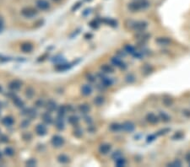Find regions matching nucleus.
Masks as SVG:
<instances>
[{"label":"nucleus","instance_id":"a18cd8bd","mask_svg":"<svg viewBox=\"0 0 190 167\" xmlns=\"http://www.w3.org/2000/svg\"><path fill=\"white\" fill-rule=\"evenodd\" d=\"M86 79H87L90 83H94V82H96V77L93 75V74H88L87 75H86Z\"/></svg>","mask_w":190,"mask_h":167},{"label":"nucleus","instance_id":"680f3d73","mask_svg":"<svg viewBox=\"0 0 190 167\" xmlns=\"http://www.w3.org/2000/svg\"><path fill=\"white\" fill-rule=\"evenodd\" d=\"M1 158H2V153L0 152V160H1Z\"/></svg>","mask_w":190,"mask_h":167},{"label":"nucleus","instance_id":"423d86ee","mask_svg":"<svg viewBox=\"0 0 190 167\" xmlns=\"http://www.w3.org/2000/svg\"><path fill=\"white\" fill-rule=\"evenodd\" d=\"M36 5L37 7V9H39L40 10H47L50 9V3L46 0H37L36 2Z\"/></svg>","mask_w":190,"mask_h":167},{"label":"nucleus","instance_id":"f3484780","mask_svg":"<svg viewBox=\"0 0 190 167\" xmlns=\"http://www.w3.org/2000/svg\"><path fill=\"white\" fill-rule=\"evenodd\" d=\"M81 93L85 96H89L92 93V87L90 85H85L81 88Z\"/></svg>","mask_w":190,"mask_h":167},{"label":"nucleus","instance_id":"f257e3e1","mask_svg":"<svg viewBox=\"0 0 190 167\" xmlns=\"http://www.w3.org/2000/svg\"><path fill=\"white\" fill-rule=\"evenodd\" d=\"M150 5V3L148 0H134L128 4V9L133 13L139 12L140 10L146 9Z\"/></svg>","mask_w":190,"mask_h":167},{"label":"nucleus","instance_id":"bf43d9fd","mask_svg":"<svg viewBox=\"0 0 190 167\" xmlns=\"http://www.w3.org/2000/svg\"><path fill=\"white\" fill-rule=\"evenodd\" d=\"M90 37H92V35H91V34H89V33H87V34H86V35H85V38H86V39H90Z\"/></svg>","mask_w":190,"mask_h":167},{"label":"nucleus","instance_id":"a19ab883","mask_svg":"<svg viewBox=\"0 0 190 167\" xmlns=\"http://www.w3.org/2000/svg\"><path fill=\"white\" fill-rule=\"evenodd\" d=\"M4 154L7 156H13L15 154V150L12 148H10V147H7L4 150Z\"/></svg>","mask_w":190,"mask_h":167},{"label":"nucleus","instance_id":"9d476101","mask_svg":"<svg viewBox=\"0 0 190 167\" xmlns=\"http://www.w3.org/2000/svg\"><path fill=\"white\" fill-rule=\"evenodd\" d=\"M98 76L101 78V81H102V85L104 87H110V86L113 85V79L111 78H108V77L103 75V74L101 75L100 74H98Z\"/></svg>","mask_w":190,"mask_h":167},{"label":"nucleus","instance_id":"f8f14e48","mask_svg":"<svg viewBox=\"0 0 190 167\" xmlns=\"http://www.w3.org/2000/svg\"><path fill=\"white\" fill-rule=\"evenodd\" d=\"M46 133H47V129L44 124H38L36 127V133L38 136H45Z\"/></svg>","mask_w":190,"mask_h":167},{"label":"nucleus","instance_id":"2f4dec72","mask_svg":"<svg viewBox=\"0 0 190 167\" xmlns=\"http://www.w3.org/2000/svg\"><path fill=\"white\" fill-rule=\"evenodd\" d=\"M105 102V98L103 96H97L94 99V103L95 105L97 106H102Z\"/></svg>","mask_w":190,"mask_h":167},{"label":"nucleus","instance_id":"c03bdc74","mask_svg":"<svg viewBox=\"0 0 190 167\" xmlns=\"http://www.w3.org/2000/svg\"><path fill=\"white\" fill-rule=\"evenodd\" d=\"M156 137H157L156 134H150V136L147 137L146 142L147 143H151V142L155 141V140L156 139Z\"/></svg>","mask_w":190,"mask_h":167},{"label":"nucleus","instance_id":"6e6552de","mask_svg":"<svg viewBox=\"0 0 190 167\" xmlns=\"http://www.w3.org/2000/svg\"><path fill=\"white\" fill-rule=\"evenodd\" d=\"M156 42L160 46H167L170 45L172 42V38L166 37V36H161L156 39Z\"/></svg>","mask_w":190,"mask_h":167},{"label":"nucleus","instance_id":"c756f323","mask_svg":"<svg viewBox=\"0 0 190 167\" xmlns=\"http://www.w3.org/2000/svg\"><path fill=\"white\" fill-rule=\"evenodd\" d=\"M58 161L61 164H67L69 162V158L65 154H60L58 157Z\"/></svg>","mask_w":190,"mask_h":167},{"label":"nucleus","instance_id":"a878e982","mask_svg":"<svg viewBox=\"0 0 190 167\" xmlns=\"http://www.w3.org/2000/svg\"><path fill=\"white\" fill-rule=\"evenodd\" d=\"M110 130L112 132H119L122 130V124H119L117 122H114V123H112L110 125Z\"/></svg>","mask_w":190,"mask_h":167},{"label":"nucleus","instance_id":"6ab92c4d","mask_svg":"<svg viewBox=\"0 0 190 167\" xmlns=\"http://www.w3.org/2000/svg\"><path fill=\"white\" fill-rule=\"evenodd\" d=\"M46 111L53 112L57 109V104L53 101H49L46 105Z\"/></svg>","mask_w":190,"mask_h":167},{"label":"nucleus","instance_id":"20e7f679","mask_svg":"<svg viewBox=\"0 0 190 167\" xmlns=\"http://www.w3.org/2000/svg\"><path fill=\"white\" fill-rule=\"evenodd\" d=\"M51 144L53 146H54L55 148H59L61 146L63 145L64 144V138L63 137L59 136V135H55L52 137L51 139Z\"/></svg>","mask_w":190,"mask_h":167},{"label":"nucleus","instance_id":"49530a36","mask_svg":"<svg viewBox=\"0 0 190 167\" xmlns=\"http://www.w3.org/2000/svg\"><path fill=\"white\" fill-rule=\"evenodd\" d=\"M36 160H34V159H30L28 161H26V166H36Z\"/></svg>","mask_w":190,"mask_h":167},{"label":"nucleus","instance_id":"dca6fc26","mask_svg":"<svg viewBox=\"0 0 190 167\" xmlns=\"http://www.w3.org/2000/svg\"><path fill=\"white\" fill-rule=\"evenodd\" d=\"M20 49H21V51L23 52L28 53V52H30L33 50V45L31 43H30V42H25V43L21 44Z\"/></svg>","mask_w":190,"mask_h":167},{"label":"nucleus","instance_id":"3c124183","mask_svg":"<svg viewBox=\"0 0 190 167\" xmlns=\"http://www.w3.org/2000/svg\"><path fill=\"white\" fill-rule=\"evenodd\" d=\"M0 141L2 143H7L9 141V138H8V137L4 136V135H1L0 136Z\"/></svg>","mask_w":190,"mask_h":167},{"label":"nucleus","instance_id":"0eeeda50","mask_svg":"<svg viewBox=\"0 0 190 167\" xmlns=\"http://www.w3.org/2000/svg\"><path fill=\"white\" fill-rule=\"evenodd\" d=\"M135 129V125L130 121H124L122 124V130L126 133H132Z\"/></svg>","mask_w":190,"mask_h":167},{"label":"nucleus","instance_id":"aec40b11","mask_svg":"<svg viewBox=\"0 0 190 167\" xmlns=\"http://www.w3.org/2000/svg\"><path fill=\"white\" fill-rule=\"evenodd\" d=\"M78 110H79V111H80L81 114L85 115V114H87V113L90 112V106L87 105V104H82V105H80V106H79Z\"/></svg>","mask_w":190,"mask_h":167},{"label":"nucleus","instance_id":"e433bc0d","mask_svg":"<svg viewBox=\"0 0 190 167\" xmlns=\"http://www.w3.org/2000/svg\"><path fill=\"white\" fill-rule=\"evenodd\" d=\"M183 137H184V134H183L182 132H177V133H174V134L172 135V140H180V139H182Z\"/></svg>","mask_w":190,"mask_h":167},{"label":"nucleus","instance_id":"603ef678","mask_svg":"<svg viewBox=\"0 0 190 167\" xmlns=\"http://www.w3.org/2000/svg\"><path fill=\"white\" fill-rule=\"evenodd\" d=\"M183 116H185L186 117H190V110H183Z\"/></svg>","mask_w":190,"mask_h":167},{"label":"nucleus","instance_id":"09e8293b","mask_svg":"<svg viewBox=\"0 0 190 167\" xmlns=\"http://www.w3.org/2000/svg\"><path fill=\"white\" fill-rule=\"evenodd\" d=\"M73 133H74L73 135L78 137H81L83 135V131H82L80 128H77V129H75V131H74Z\"/></svg>","mask_w":190,"mask_h":167},{"label":"nucleus","instance_id":"4c0bfd02","mask_svg":"<svg viewBox=\"0 0 190 167\" xmlns=\"http://www.w3.org/2000/svg\"><path fill=\"white\" fill-rule=\"evenodd\" d=\"M125 81H126L127 83H129V84L133 83V82L135 81V76L133 75V74H128V75L126 76V78H125Z\"/></svg>","mask_w":190,"mask_h":167},{"label":"nucleus","instance_id":"de8ad7c7","mask_svg":"<svg viewBox=\"0 0 190 167\" xmlns=\"http://www.w3.org/2000/svg\"><path fill=\"white\" fill-rule=\"evenodd\" d=\"M120 157H122V153L120 151H115L112 154V158H113L114 160L118 159V158H120Z\"/></svg>","mask_w":190,"mask_h":167},{"label":"nucleus","instance_id":"a211bd4d","mask_svg":"<svg viewBox=\"0 0 190 167\" xmlns=\"http://www.w3.org/2000/svg\"><path fill=\"white\" fill-rule=\"evenodd\" d=\"M14 118L12 117H5L2 119V124L5 127H11L14 124Z\"/></svg>","mask_w":190,"mask_h":167},{"label":"nucleus","instance_id":"4d7b16f0","mask_svg":"<svg viewBox=\"0 0 190 167\" xmlns=\"http://www.w3.org/2000/svg\"><path fill=\"white\" fill-rule=\"evenodd\" d=\"M90 9H85L84 11H83V13H82V15H84V16H87L90 13Z\"/></svg>","mask_w":190,"mask_h":167},{"label":"nucleus","instance_id":"f03ea898","mask_svg":"<svg viewBox=\"0 0 190 167\" xmlns=\"http://www.w3.org/2000/svg\"><path fill=\"white\" fill-rule=\"evenodd\" d=\"M148 27V23L146 21H136L133 22L131 25V28L137 32H144Z\"/></svg>","mask_w":190,"mask_h":167},{"label":"nucleus","instance_id":"5fc2aeb1","mask_svg":"<svg viewBox=\"0 0 190 167\" xmlns=\"http://www.w3.org/2000/svg\"><path fill=\"white\" fill-rule=\"evenodd\" d=\"M36 106H37V107H42V106H44V102L42 100H38V101L36 102Z\"/></svg>","mask_w":190,"mask_h":167},{"label":"nucleus","instance_id":"052dcab7","mask_svg":"<svg viewBox=\"0 0 190 167\" xmlns=\"http://www.w3.org/2000/svg\"><path fill=\"white\" fill-rule=\"evenodd\" d=\"M53 1H54L55 3H59V2H60L61 0H53Z\"/></svg>","mask_w":190,"mask_h":167},{"label":"nucleus","instance_id":"39448f33","mask_svg":"<svg viewBox=\"0 0 190 167\" xmlns=\"http://www.w3.org/2000/svg\"><path fill=\"white\" fill-rule=\"evenodd\" d=\"M111 62L113 66L117 67V68H119L120 69H125L127 68V65L123 62V60L121 59V58L119 57H113L111 59Z\"/></svg>","mask_w":190,"mask_h":167},{"label":"nucleus","instance_id":"13d9d810","mask_svg":"<svg viewBox=\"0 0 190 167\" xmlns=\"http://www.w3.org/2000/svg\"><path fill=\"white\" fill-rule=\"evenodd\" d=\"M3 30V22L2 19H0V32H2Z\"/></svg>","mask_w":190,"mask_h":167},{"label":"nucleus","instance_id":"1a4fd4ad","mask_svg":"<svg viewBox=\"0 0 190 167\" xmlns=\"http://www.w3.org/2000/svg\"><path fill=\"white\" fill-rule=\"evenodd\" d=\"M146 121L149 122V123H150V124H157L159 121H160V118H159V116H156V115H155L154 113H149V114H147L146 117Z\"/></svg>","mask_w":190,"mask_h":167},{"label":"nucleus","instance_id":"2eb2a0df","mask_svg":"<svg viewBox=\"0 0 190 167\" xmlns=\"http://www.w3.org/2000/svg\"><path fill=\"white\" fill-rule=\"evenodd\" d=\"M101 70L102 73L104 74H113L114 72V68L112 65L110 64H103L101 66Z\"/></svg>","mask_w":190,"mask_h":167},{"label":"nucleus","instance_id":"72a5a7b5","mask_svg":"<svg viewBox=\"0 0 190 167\" xmlns=\"http://www.w3.org/2000/svg\"><path fill=\"white\" fill-rule=\"evenodd\" d=\"M102 22L106 23V24H107L108 25H110V26H112V27H116L117 25V21H116V20H114V19H102Z\"/></svg>","mask_w":190,"mask_h":167},{"label":"nucleus","instance_id":"e2e57ef3","mask_svg":"<svg viewBox=\"0 0 190 167\" xmlns=\"http://www.w3.org/2000/svg\"><path fill=\"white\" fill-rule=\"evenodd\" d=\"M85 1H86V2H90L91 0H85Z\"/></svg>","mask_w":190,"mask_h":167},{"label":"nucleus","instance_id":"4468645a","mask_svg":"<svg viewBox=\"0 0 190 167\" xmlns=\"http://www.w3.org/2000/svg\"><path fill=\"white\" fill-rule=\"evenodd\" d=\"M111 150H112V146L109 144H102L99 147V152L103 155L108 154L111 152Z\"/></svg>","mask_w":190,"mask_h":167},{"label":"nucleus","instance_id":"ea45409f","mask_svg":"<svg viewBox=\"0 0 190 167\" xmlns=\"http://www.w3.org/2000/svg\"><path fill=\"white\" fill-rule=\"evenodd\" d=\"M167 166H171V167L182 166V162H181L179 160H174V161H172V162H171V163L167 164Z\"/></svg>","mask_w":190,"mask_h":167},{"label":"nucleus","instance_id":"9b49d317","mask_svg":"<svg viewBox=\"0 0 190 167\" xmlns=\"http://www.w3.org/2000/svg\"><path fill=\"white\" fill-rule=\"evenodd\" d=\"M21 85L22 83L19 80H13L12 82L9 83V89L13 92H16L18 91L20 88H21Z\"/></svg>","mask_w":190,"mask_h":167},{"label":"nucleus","instance_id":"393cba45","mask_svg":"<svg viewBox=\"0 0 190 167\" xmlns=\"http://www.w3.org/2000/svg\"><path fill=\"white\" fill-rule=\"evenodd\" d=\"M123 50L125 51V52L126 53H129V54H131V55H134L135 53H136V49L132 45H129V44H128V45H126L124 46V48H123Z\"/></svg>","mask_w":190,"mask_h":167},{"label":"nucleus","instance_id":"cd10ccee","mask_svg":"<svg viewBox=\"0 0 190 167\" xmlns=\"http://www.w3.org/2000/svg\"><path fill=\"white\" fill-rule=\"evenodd\" d=\"M13 102L15 104V106H17L18 108H23L24 106H25V103L23 101H21L19 97H16V96H14L13 97Z\"/></svg>","mask_w":190,"mask_h":167},{"label":"nucleus","instance_id":"bb28decb","mask_svg":"<svg viewBox=\"0 0 190 167\" xmlns=\"http://www.w3.org/2000/svg\"><path fill=\"white\" fill-rule=\"evenodd\" d=\"M68 107L65 106H62L59 107V111H58V115H59V117H62L63 118V117L66 115L67 111H68Z\"/></svg>","mask_w":190,"mask_h":167},{"label":"nucleus","instance_id":"c9c22d12","mask_svg":"<svg viewBox=\"0 0 190 167\" xmlns=\"http://www.w3.org/2000/svg\"><path fill=\"white\" fill-rule=\"evenodd\" d=\"M152 70H153L152 67H151L150 65H149V64H146V65L143 68V72H142V74H144L145 75H148L149 74L151 73Z\"/></svg>","mask_w":190,"mask_h":167},{"label":"nucleus","instance_id":"ddd939ff","mask_svg":"<svg viewBox=\"0 0 190 167\" xmlns=\"http://www.w3.org/2000/svg\"><path fill=\"white\" fill-rule=\"evenodd\" d=\"M72 67V65L70 63H65V62H60L58 63L56 66H55V69L59 72H63V71H66L68 69H69L70 68Z\"/></svg>","mask_w":190,"mask_h":167},{"label":"nucleus","instance_id":"5701e85b","mask_svg":"<svg viewBox=\"0 0 190 167\" xmlns=\"http://www.w3.org/2000/svg\"><path fill=\"white\" fill-rule=\"evenodd\" d=\"M159 118L163 122H168V121H171V117L167 113H166L165 111H160L159 112Z\"/></svg>","mask_w":190,"mask_h":167},{"label":"nucleus","instance_id":"58836bf2","mask_svg":"<svg viewBox=\"0 0 190 167\" xmlns=\"http://www.w3.org/2000/svg\"><path fill=\"white\" fill-rule=\"evenodd\" d=\"M171 131V128H168V127H166V128H163V129H161V130H159L156 134L157 135V136H162V135H165V134H166L167 133H169Z\"/></svg>","mask_w":190,"mask_h":167},{"label":"nucleus","instance_id":"c85d7f7f","mask_svg":"<svg viewBox=\"0 0 190 167\" xmlns=\"http://www.w3.org/2000/svg\"><path fill=\"white\" fill-rule=\"evenodd\" d=\"M162 103L166 107H170L173 105V100L170 97H164L162 99Z\"/></svg>","mask_w":190,"mask_h":167},{"label":"nucleus","instance_id":"f704fd0d","mask_svg":"<svg viewBox=\"0 0 190 167\" xmlns=\"http://www.w3.org/2000/svg\"><path fill=\"white\" fill-rule=\"evenodd\" d=\"M89 25H90V27H91L92 29H94V30H96V29H98L99 28V22H98V20H96V19H93V20H91L90 23H89Z\"/></svg>","mask_w":190,"mask_h":167},{"label":"nucleus","instance_id":"473e14b6","mask_svg":"<svg viewBox=\"0 0 190 167\" xmlns=\"http://www.w3.org/2000/svg\"><path fill=\"white\" fill-rule=\"evenodd\" d=\"M126 165V160L120 157L117 160H115V166L117 167H121V166H124Z\"/></svg>","mask_w":190,"mask_h":167},{"label":"nucleus","instance_id":"8fccbe9b","mask_svg":"<svg viewBox=\"0 0 190 167\" xmlns=\"http://www.w3.org/2000/svg\"><path fill=\"white\" fill-rule=\"evenodd\" d=\"M29 124H30L29 120H25V121L20 124V126H21V127L25 128V127H27L29 126Z\"/></svg>","mask_w":190,"mask_h":167},{"label":"nucleus","instance_id":"37998d69","mask_svg":"<svg viewBox=\"0 0 190 167\" xmlns=\"http://www.w3.org/2000/svg\"><path fill=\"white\" fill-rule=\"evenodd\" d=\"M81 5H82V2H80V1H79V2H77L76 3H74V5H73V7H72V9H71V10L72 11H76V10H78L80 7H81Z\"/></svg>","mask_w":190,"mask_h":167},{"label":"nucleus","instance_id":"b1692460","mask_svg":"<svg viewBox=\"0 0 190 167\" xmlns=\"http://www.w3.org/2000/svg\"><path fill=\"white\" fill-rule=\"evenodd\" d=\"M63 118L58 117V119L55 121V127L59 131H62V130L64 129V123H63Z\"/></svg>","mask_w":190,"mask_h":167},{"label":"nucleus","instance_id":"4be33fe9","mask_svg":"<svg viewBox=\"0 0 190 167\" xmlns=\"http://www.w3.org/2000/svg\"><path fill=\"white\" fill-rule=\"evenodd\" d=\"M25 112H26V113H24V114H25V115H26V116L29 117L30 119H32V118L36 117V115H37L36 111L35 109H32V108L26 109V110L25 111Z\"/></svg>","mask_w":190,"mask_h":167},{"label":"nucleus","instance_id":"79ce46f5","mask_svg":"<svg viewBox=\"0 0 190 167\" xmlns=\"http://www.w3.org/2000/svg\"><path fill=\"white\" fill-rule=\"evenodd\" d=\"M34 95V91L32 88H28L26 91V96L28 98V99H31Z\"/></svg>","mask_w":190,"mask_h":167},{"label":"nucleus","instance_id":"7ed1b4c3","mask_svg":"<svg viewBox=\"0 0 190 167\" xmlns=\"http://www.w3.org/2000/svg\"><path fill=\"white\" fill-rule=\"evenodd\" d=\"M37 10L34 8H31V7H26V8H24L22 10H21V15H23L24 17L26 18H33L35 17L36 15H37Z\"/></svg>","mask_w":190,"mask_h":167},{"label":"nucleus","instance_id":"7c9ffc66","mask_svg":"<svg viewBox=\"0 0 190 167\" xmlns=\"http://www.w3.org/2000/svg\"><path fill=\"white\" fill-rule=\"evenodd\" d=\"M79 121H80V119H79V117H76V116H70V117H69V118H68V121H69V124H71V125H73V126H77L78 125V123H79Z\"/></svg>","mask_w":190,"mask_h":167},{"label":"nucleus","instance_id":"412c9836","mask_svg":"<svg viewBox=\"0 0 190 167\" xmlns=\"http://www.w3.org/2000/svg\"><path fill=\"white\" fill-rule=\"evenodd\" d=\"M42 120L46 124H48V125L52 124L53 121L52 116L50 115V112H48V111H46V112L42 114Z\"/></svg>","mask_w":190,"mask_h":167},{"label":"nucleus","instance_id":"6e6d98bb","mask_svg":"<svg viewBox=\"0 0 190 167\" xmlns=\"http://www.w3.org/2000/svg\"><path fill=\"white\" fill-rule=\"evenodd\" d=\"M185 160L186 162H188L189 164H190V151L188 152L185 155Z\"/></svg>","mask_w":190,"mask_h":167},{"label":"nucleus","instance_id":"864d4df0","mask_svg":"<svg viewBox=\"0 0 190 167\" xmlns=\"http://www.w3.org/2000/svg\"><path fill=\"white\" fill-rule=\"evenodd\" d=\"M53 58H54V59H53V61L55 62H63V58L60 57V56H57L56 58L54 57Z\"/></svg>","mask_w":190,"mask_h":167},{"label":"nucleus","instance_id":"0e129e2a","mask_svg":"<svg viewBox=\"0 0 190 167\" xmlns=\"http://www.w3.org/2000/svg\"><path fill=\"white\" fill-rule=\"evenodd\" d=\"M0 92H2V88H1V86H0Z\"/></svg>","mask_w":190,"mask_h":167}]
</instances>
